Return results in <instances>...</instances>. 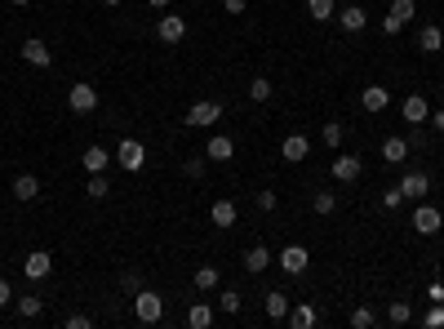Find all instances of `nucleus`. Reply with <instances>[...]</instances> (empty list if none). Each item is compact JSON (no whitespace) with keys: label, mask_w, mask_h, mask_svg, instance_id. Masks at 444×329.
Wrapping results in <instances>:
<instances>
[{"label":"nucleus","mask_w":444,"mask_h":329,"mask_svg":"<svg viewBox=\"0 0 444 329\" xmlns=\"http://www.w3.org/2000/svg\"><path fill=\"white\" fill-rule=\"evenodd\" d=\"M267 267H271V250H267V245H254V250L244 254V272H249V276H262Z\"/></svg>","instance_id":"nucleus-17"},{"label":"nucleus","mask_w":444,"mask_h":329,"mask_svg":"<svg viewBox=\"0 0 444 329\" xmlns=\"http://www.w3.org/2000/svg\"><path fill=\"white\" fill-rule=\"evenodd\" d=\"M338 23H342V31H365V23H369V13L360 9V5H347V9H338Z\"/></svg>","instance_id":"nucleus-18"},{"label":"nucleus","mask_w":444,"mask_h":329,"mask_svg":"<svg viewBox=\"0 0 444 329\" xmlns=\"http://www.w3.org/2000/svg\"><path fill=\"white\" fill-rule=\"evenodd\" d=\"M426 191H431V178H426L422 169H414V174L400 178V196H404V201H422Z\"/></svg>","instance_id":"nucleus-7"},{"label":"nucleus","mask_w":444,"mask_h":329,"mask_svg":"<svg viewBox=\"0 0 444 329\" xmlns=\"http://www.w3.org/2000/svg\"><path fill=\"white\" fill-rule=\"evenodd\" d=\"M311 209H316V213H334L338 209V196L334 191H316V196H311Z\"/></svg>","instance_id":"nucleus-30"},{"label":"nucleus","mask_w":444,"mask_h":329,"mask_svg":"<svg viewBox=\"0 0 444 329\" xmlns=\"http://www.w3.org/2000/svg\"><path fill=\"white\" fill-rule=\"evenodd\" d=\"M307 13L316 23H329V18H338V5H334V0H307Z\"/></svg>","instance_id":"nucleus-25"},{"label":"nucleus","mask_w":444,"mask_h":329,"mask_svg":"<svg viewBox=\"0 0 444 329\" xmlns=\"http://www.w3.org/2000/svg\"><path fill=\"white\" fill-rule=\"evenodd\" d=\"M249 98H254V103H267V98H271V80H267V76H258L254 85H249Z\"/></svg>","instance_id":"nucleus-34"},{"label":"nucleus","mask_w":444,"mask_h":329,"mask_svg":"<svg viewBox=\"0 0 444 329\" xmlns=\"http://www.w3.org/2000/svg\"><path fill=\"white\" fill-rule=\"evenodd\" d=\"M89 325H93V320L85 316V311H76V316H67V329H89Z\"/></svg>","instance_id":"nucleus-43"},{"label":"nucleus","mask_w":444,"mask_h":329,"mask_svg":"<svg viewBox=\"0 0 444 329\" xmlns=\"http://www.w3.org/2000/svg\"><path fill=\"white\" fill-rule=\"evenodd\" d=\"M293 329H311L316 325V307H289V316H285Z\"/></svg>","instance_id":"nucleus-27"},{"label":"nucleus","mask_w":444,"mask_h":329,"mask_svg":"<svg viewBox=\"0 0 444 329\" xmlns=\"http://www.w3.org/2000/svg\"><path fill=\"white\" fill-rule=\"evenodd\" d=\"M400 27H404V23L396 18V13H387V18H382V31H387V36H400Z\"/></svg>","instance_id":"nucleus-41"},{"label":"nucleus","mask_w":444,"mask_h":329,"mask_svg":"<svg viewBox=\"0 0 444 329\" xmlns=\"http://www.w3.org/2000/svg\"><path fill=\"white\" fill-rule=\"evenodd\" d=\"M232 156H236V143L227 138V134H213V138H209V147H205V160H218V164H227Z\"/></svg>","instance_id":"nucleus-14"},{"label":"nucleus","mask_w":444,"mask_h":329,"mask_svg":"<svg viewBox=\"0 0 444 329\" xmlns=\"http://www.w3.org/2000/svg\"><path fill=\"white\" fill-rule=\"evenodd\" d=\"M213 121H222V103H213V98H205V103H195L187 111V125H195V129H209Z\"/></svg>","instance_id":"nucleus-4"},{"label":"nucleus","mask_w":444,"mask_h":329,"mask_svg":"<svg viewBox=\"0 0 444 329\" xmlns=\"http://www.w3.org/2000/svg\"><path fill=\"white\" fill-rule=\"evenodd\" d=\"M195 289H200V294L218 289V267H200V272H195Z\"/></svg>","instance_id":"nucleus-31"},{"label":"nucleus","mask_w":444,"mask_h":329,"mask_svg":"<svg viewBox=\"0 0 444 329\" xmlns=\"http://www.w3.org/2000/svg\"><path fill=\"white\" fill-rule=\"evenodd\" d=\"M9 191H13V201H36V196H40V178L36 174H18Z\"/></svg>","instance_id":"nucleus-16"},{"label":"nucleus","mask_w":444,"mask_h":329,"mask_svg":"<svg viewBox=\"0 0 444 329\" xmlns=\"http://www.w3.org/2000/svg\"><path fill=\"white\" fill-rule=\"evenodd\" d=\"M360 174H365V160H360V156H338L334 160V178H338V183H355Z\"/></svg>","instance_id":"nucleus-13"},{"label":"nucleus","mask_w":444,"mask_h":329,"mask_svg":"<svg viewBox=\"0 0 444 329\" xmlns=\"http://www.w3.org/2000/svg\"><path fill=\"white\" fill-rule=\"evenodd\" d=\"M103 5H125V0H103Z\"/></svg>","instance_id":"nucleus-50"},{"label":"nucleus","mask_w":444,"mask_h":329,"mask_svg":"<svg viewBox=\"0 0 444 329\" xmlns=\"http://www.w3.org/2000/svg\"><path fill=\"white\" fill-rule=\"evenodd\" d=\"M387 320L391 325H409V320H414V307H409V303H391L387 307Z\"/></svg>","instance_id":"nucleus-32"},{"label":"nucleus","mask_w":444,"mask_h":329,"mask_svg":"<svg viewBox=\"0 0 444 329\" xmlns=\"http://www.w3.org/2000/svg\"><path fill=\"white\" fill-rule=\"evenodd\" d=\"M400 116H404L409 125H426V121H431V107H426V98H422V94H409V98H404V107H400Z\"/></svg>","instance_id":"nucleus-9"},{"label":"nucleus","mask_w":444,"mask_h":329,"mask_svg":"<svg viewBox=\"0 0 444 329\" xmlns=\"http://www.w3.org/2000/svg\"><path fill=\"white\" fill-rule=\"evenodd\" d=\"M391 13H396L400 23H414V13H418V0H396V5H391Z\"/></svg>","instance_id":"nucleus-33"},{"label":"nucleus","mask_w":444,"mask_h":329,"mask_svg":"<svg viewBox=\"0 0 444 329\" xmlns=\"http://www.w3.org/2000/svg\"><path fill=\"white\" fill-rule=\"evenodd\" d=\"M418 49H422V54H440V49H444V31L440 27H422L418 31Z\"/></svg>","instance_id":"nucleus-21"},{"label":"nucleus","mask_w":444,"mask_h":329,"mask_svg":"<svg viewBox=\"0 0 444 329\" xmlns=\"http://www.w3.org/2000/svg\"><path fill=\"white\" fill-rule=\"evenodd\" d=\"M351 325H355V329H369V325H377V316H373L369 307H355V311H351Z\"/></svg>","instance_id":"nucleus-36"},{"label":"nucleus","mask_w":444,"mask_h":329,"mask_svg":"<svg viewBox=\"0 0 444 329\" xmlns=\"http://www.w3.org/2000/svg\"><path fill=\"white\" fill-rule=\"evenodd\" d=\"M116 164H120V169H129V174H138L142 164H147V147H142L138 138H125V143L116 147Z\"/></svg>","instance_id":"nucleus-2"},{"label":"nucleus","mask_w":444,"mask_h":329,"mask_svg":"<svg viewBox=\"0 0 444 329\" xmlns=\"http://www.w3.org/2000/svg\"><path fill=\"white\" fill-rule=\"evenodd\" d=\"M222 9L227 13H244V9H249V0H222Z\"/></svg>","instance_id":"nucleus-45"},{"label":"nucleus","mask_w":444,"mask_h":329,"mask_svg":"<svg viewBox=\"0 0 444 329\" xmlns=\"http://www.w3.org/2000/svg\"><path fill=\"white\" fill-rule=\"evenodd\" d=\"M267 316H271V320H285V316H289V294H280V289L267 294Z\"/></svg>","instance_id":"nucleus-24"},{"label":"nucleus","mask_w":444,"mask_h":329,"mask_svg":"<svg viewBox=\"0 0 444 329\" xmlns=\"http://www.w3.org/2000/svg\"><path fill=\"white\" fill-rule=\"evenodd\" d=\"M275 205H280V201H275V191H258V209H262V213H271Z\"/></svg>","instance_id":"nucleus-40"},{"label":"nucleus","mask_w":444,"mask_h":329,"mask_svg":"<svg viewBox=\"0 0 444 329\" xmlns=\"http://www.w3.org/2000/svg\"><path fill=\"white\" fill-rule=\"evenodd\" d=\"M400 201H404V196H400V187H391V191H382V209H400Z\"/></svg>","instance_id":"nucleus-39"},{"label":"nucleus","mask_w":444,"mask_h":329,"mask_svg":"<svg viewBox=\"0 0 444 329\" xmlns=\"http://www.w3.org/2000/svg\"><path fill=\"white\" fill-rule=\"evenodd\" d=\"M40 311H45L40 294H23V299H18V316H40Z\"/></svg>","instance_id":"nucleus-29"},{"label":"nucleus","mask_w":444,"mask_h":329,"mask_svg":"<svg viewBox=\"0 0 444 329\" xmlns=\"http://www.w3.org/2000/svg\"><path fill=\"white\" fill-rule=\"evenodd\" d=\"M134 316H138L142 325H156V320L164 316V299H160L156 289H138V294H134Z\"/></svg>","instance_id":"nucleus-1"},{"label":"nucleus","mask_w":444,"mask_h":329,"mask_svg":"<svg viewBox=\"0 0 444 329\" xmlns=\"http://www.w3.org/2000/svg\"><path fill=\"white\" fill-rule=\"evenodd\" d=\"M222 311H227V316H236V311H240V294H236V289L222 294Z\"/></svg>","instance_id":"nucleus-38"},{"label":"nucleus","mask_w":444,"mask_h":329,"mask_svg":"<svg viewBox=\"0 0 444 329\" xmlns=\"http://www.w3.org/2000/svg\"><path fill=\"white\" fill-rule=\"evenodd\" d=\"M382 160H387V164H404V160H409V138H396V134H391V138L382 143Z\"/></svg>","instance_id":"nucleus-19"},{"label":"nucleus","mask_w":444,"mask_h":329,"mask_svg":"<svg viewBox=\"0 0 444 329\" xmlns=\"http://www.w3.org/2000/svg\"><path fill=\"white\" fill-rule=\"evenodd\" d=\"M156 36H160L164 45L187 40V18H183V13H164V18H160V27H156Z\"/></svg>","instance_id":"nucleus-6"},{"label":"nucleus","mask_w":444,"mask_h":329,"mask_svg":"<svg viewBox=\"0 0 444 329\" xmlns=\"http://www.w3.org/2000/svg\"><path fill=\"white\" fill-rule=\"evenodd\" d=\"M67 103H72V111H80V116H89V111L98 107V89H93V85H72Z\"/></svg>","instance_id":"nucleus-10"},{"label":"nucleus","mask_w":444,"mask_h":329,"mask_svg":"<svg viewBox=\"0 0 444 329\" xmlns=\"http://www.w3.org/2000/svg\"><path fill=\"white\" fill-rule=\"evenodd\" d=\"M209 218L218 223V227H236V205H232V201H213Z\"/></svg>","instance_id":"nucleus-23"},{"label":"nucleus","mask_w":444,"mask_h":329,"mask_svg":"<svg viewBox=\"0 0 444 329\" xmlns=\"http://www.w3.org/2000/svg\"><path fill=\"white\" fill-rule=\"evenodd\" d=\"M147 5H152V9H164V5H169V0H147Z\"/></svg>","instance_id":"nucleus-48"},{"label":"nucleus","mask_w":444,"mask_h":329,"mask_svg":"<svg viewBox=\"0 0 444 329\" xmlns=\"http://www.w3.org/2000/svg\"><path fill=\"white\" fill-rule=\"evenodd\" d=\"M49 272H54V258H49L45 250H36V254L23 258V276H27V281H45Z\"/></svg>","instance_id":"nucleus-8"},{"label":"nucleus","mask_w":444,"mask_h":329,"mask_svg":"<svg viewBox=\"0 0 444 329\" xmlns=\"http://www.w3.org/2000/svg\"><path fill=\"white\" fill-rule=\"evenodd\" d=\"M107 191H111V183L103 174H89V183H85V196L89 201H107Z\"/></svg>","instance_id":"nucleus-28"},{"label":"nucleus","mask_w":444,"mask_h":329,"mask_svg":"<svg viewBox=\"0 0 444 329\" xmlns=\"http://www.w3.org/2000/svg\"><path fill=\"white\" fill-rule=\"evenodd\" d=\"M280 156H285L289 164H298V160H307V156H311V138H307V134H289V138L280 143Z\"/></svg>","instance_id":"nucleus-11"},{"label":"nucleus","mask_w":444,"mask_h":329,"mask_svg":"<svg viewBox=\"0 0 444 329\" xmlns=\"http://www.w3.org/2000/svg\"><path fill=\"white\" fill-rule=\"evenodd\" d=\"M187 325H191V329H209V325H213V307H209V303H191V307H187Z\"/></svg>","instance_id":"nucleus-22"},{"label":"nucleus","mask_w":444,"mask_h":329,"mask_svg":"<svg viewBox=\"0 0 444 329\" xmlns=\"http://www.w3.org/2000/svg\"><path fill=\"white\" fill-rule=\"evenodd\" d=\"M275 262H280V272H289V276H302V272L311 267V254H307V245H285Z\"/></svg>","instance_id":"nucleus-3"},{"label":"nucleus","mask_w":444,"mask_h":329,"mask_svg":"<svg viewBox=\"0 0 444 329\" xmlns=\"http://www.w3.org/2000/svg\"><path fill=\"white\" fill-rule=\"evenodd\" d=\"M422 325L426 329H444V303H431V311L422 316Z\"/></svg>","instance_id":"nucleus-35"},{"label":"nucleus","mask_w":444,"mask_h":329,"mask_svg":"<svg viewBox=\"0 0 444 329\" xmlns=\"http://www.w3.org/2000/svg\"><path fill=\"white\" fill-rule=\"evenodd\" d=\"M183 169H187V178H200V174H205V160H200V156H191Z\"/></svg>","instance_id":"nucleus-42"},{"label":"nucleus","mask_w":444,"mask_h":329,"mask_svg":"<svg viewBox=\"0 0 444 329\" xmlns=\"http://www.w3.org/2000/svg\"><path fill=\"white\" fill-rule=\"evenodd\" d=\"M426 299H431V303H444V285L431 281V285H426Z\"/></svg>","instance_id":"nucleus-44"},{"label":"nucleus","mask_w":444,"mask_h":329,"mask_svg":"<svg viewBox=\"0 0 444 329\" xmlns=\"http://www.w3.org/2000/svg\"><path fill=\"white\" fill-rule=\"evenodd\" d=\"M9 5H18V9H23V5H31V0H9Z\"/></svg>","instance_id":"nucleus-49"},{"label":"nucleus","mask_w":444,"mask_h":329,"mask_svg":"<svg viewBox=\"0 0 444 329\" xmlns=\"http://www.w3.org/2000/svg\"><path fill=\"white\" fill-rule=\"evenodd\" d=\"M360 103H365V111H387L391 94H387L382 85H365V94H360Z\"/></svg>","instance_id":"nucleus-20"},{"label":"nucleus","mask_w":444,"mask_h":329,"mask_svg":"<svg viewBox=\"0 0 444 329\" xmlns=\"http://www.w3.org/2000/svg\"><path fill=\"white\" fill-rule=\"evenodd\" d=\"M80 164H85V169L89 174H107V164H111V152H107V147H85V156H80Z\"/></svg>","instance_id":"nucleus-15"},{"label":"nucleus","mask_w":444,"mask_h":329,"mask_svg":"<svg viewBox=\"0 0 444 329\" xmlns=\"http://www.w3.org/2000/svg\"><path fill=\"white\" fill-rule=\"evenodd\" d=\"M23 58L31 62V67H49V62H54V54H49V45L40 36H27L23 40Z\"/></svg>","instance_id":"nucleus-12"},{"label":"nucleus","mask_w":444,"mask_h":329,"mask_svg":"<svg viewBox=\"0 0 444 329\" xmlns=\"http://www.w3.org/2000/svg\"><path fill=\"white\" fill-rule=\"evenodd\" d=\"M320 138H324V147H329V152H338V147H342V138H347V129H342L338 121H324Z\"/></svg>","instance_id":"nucleus-26"},{"label":"nucleus","mask_w":444,"mask_h":329,"mask_svg":"<svg viewBox=\"0 0 444 329\" xmlns=\"http://www.w3.org/2000/svg\"><path fill=\"white\" fill-rule=\"evenodd\" d=\"M120 289H125V294H138V289H142V276H138V272H125V276H120Z\"/></svg>","instance_id":"nucleus-37"},{"label":"nucleus","mask_w":444,"mask_h":329,"mask_svg":"<svg viewBox=\"0 0 444 329\" xmlns=\"http://www.w3.org/2000/svg\"><path fill=\"white\" fill-rule=\"evenodd\" d=\"M431 121H436V129H440V134H444V107L436 111V116H431Z\"/></svg>","instance_id":"nucleus-47"},{"label":"nucleus","mask_w":444,"mask_h":329,"mask_svg":"<svg viewBox=\"0 0 444 329\" xmlns=\"http://www.w3.org/2000/svg\"><path fill=\"white\" fill-rule=\"evenodd\" d=\"M13 303V289H9V281H0V307H9Z\"/></svg>","instance_id":"nucleus-46"},{"label":"nucleus","mask_w":444,"mask_h":329,"mask_svg":"<svg viewBox=\"0 0 444 329\" xmlns=\"http://www.w3.org/2000/svg\"><path fill=\"white\" fill-rule=\"evenodd\" d=\"M440 227H444V218H440L436 205H418V209H414V232H418V236H436Z\"/></svg>","instance_id":"nucleus-5"}]
</instances>
